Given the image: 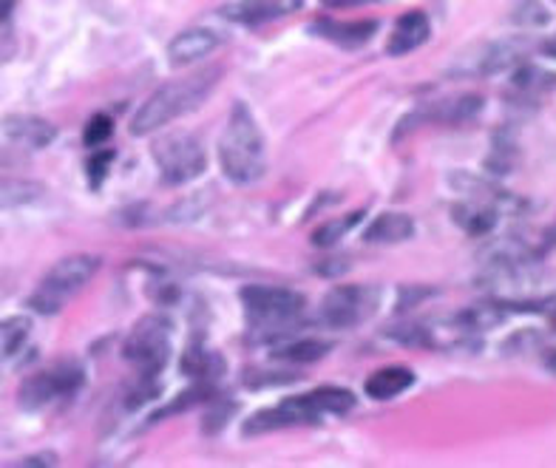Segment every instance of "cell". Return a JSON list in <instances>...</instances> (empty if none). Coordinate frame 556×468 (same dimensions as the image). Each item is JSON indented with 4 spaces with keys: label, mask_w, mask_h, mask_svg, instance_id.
Returning a JSON list of instances; mask_svg holds the SVG:
<instances>
[{
    "label": "cell",
    "mask_w": 556,
    "mask_h": 468,
    "mask_svg": "<svg viewBox=\"0 0 556 468\" xmlns=\"http://www.w3.org/2000/svg\"><path fill=\"white\" fill-rule=\"evenodd\" d=\"M219 80L222 68H205V72L191 74L185 80L165 83V86L156 88L154 94L148 97L146 103L139 105L131 125H128V131L134 137H151V134H156L168 123H174L176 117H185V114L197 111L199 105L205 103L213 88L219 86Z\"/></svg>",
    "instance_id": "obj_1"
},
{
    "label": "cell",
    "mask_w": 556,
    "mask_h": 468,
    "mask_svg": "<svg viewBox=\"0 0 556 468\" xmlns=\"http://www.w3.org/2000/svg\"><path fill=\"white\" fill-rule=\"evenodd\" d=\"M219 165L222 174L233 185H256L267 174L264 134L242 100L230 109L225 134L219 139Z\"/></svg>",
    "instance_id": "obj_2"
},
{
    "label": "cell",
    "mask_w": 556,
    "mask_h": 468,
    "mask_svg": "<svg viewBox=\"0 0 556 468\" xmlns=\"http://www.w3.org/2000/svg\"><path fill=\"white\" fill-rule=\"evenodd\" d=\"M242 307L248 330L256 336V341H276L295 330L307 301L287 287L248 284L242 287Z\"/></svg>",
    "instance_id": "obj_3"
},
{
    "label": "cell",
    "mask_w": 556,
    "mask_h": 468,
    "mask_svg": "<svg viewBox=\"0 0 556 468\" xmlns=\"http://www.w3.org/2000/svg\"><path fill=\"white\" fill-rule=\"evenodd\" d=\"M100 264L103 258L91 256V253H74V256L60 258L52 270L46 273L26 304L40 315H58L83 287H88V281L100 270Z\"/></svg>",
    "instance_id": "obj_4"
},
{
    "label": "cell",
    "mask_w": 556,
    "mask_h": 468,
    "mask_svg": "<svg viewBox=\"0 0 556 468\" xmlns=\"http://www.w3.org/2000/svg\"><path fill=\"white\" fill-rule=\"evenodd\" d=\"M151 156L160 168L162 182L170 185V188L197 182L207 168L205 148L188 131H170L156 139L151 146Z\"/></svg>",
    "instance_id": "obj_5"
},
{
    "label": "cell",
    "mask_w": 556,
    "mask_h": 468,
    "mask_svg": "<svg viewBox=\"0 0 556 468\" xmlns=\"http://www.w3.org/2000/svg\"><path fill=\"white\" fill-rule=\"evenodd\" d=\"M170 321L165 315H142L123 344V358L142 375H160L170 358Z\"/></svg>",
    "instance_id": "obj_6"
},
{
    "label": "cell",
    "mask_w": 556,
    "mask_h": 468,
    "mask_svg": "<svg viewBox=\"0 0 556 468\" xmlns=\"http://www.w3.org/2000/svg\"><path fill=\"white\" fill-rule=\"evenodd\" d=\"M83 383H86V369L77 361H60L52 369L29 375L17 392V403H21V409L37 412L49 403L77 395Z\"/></svg>",
    "instance_id": "obj_7"
},
{
    "label": "cell",
    "mask_w": 556,
    "mask_h": 468,
    "mask_svg": "<svg viewBox=\"0 0 556 468\" xmlns=\"http://www.w3.org/2000/svg\"><path fill=\"white\" fill-rule=\"evenodd\" d=\"M381 290L369 284H338L321 301V321L332 330H352L378 313Z\"/></svg>",
    "instance_id": "obj_8"
},
{
    "label": "cell",
    "mask_w": 556,
    "mask_h": 468,
    "mask_svg": "<svg viewBox=\"0 0 556 468\" xmlns=\"http://www.w3.org/2000/svg\"><path fill=\"white\" fill-rule=\"evenodd\" d=\"M281 403L299 417L301 426H315L321 423L324 415H346L355 409V395L344 387H318L304 395L285 397Z\"/></svg>",
    "instance_id": "obj_9"
},
{
    "label": "cell",
    "mask_w": 556,
    "mask_h": 468,
    "mask_svg": "<svg viewBox=\"0 0 556 468\" xmlns=\"http://www.w3.org/2000/svg\"><path fill=\"white\" fill-rule=\"evenodd\" d=\"M304 0H236L222 9L227 21L242 23V26H262V23L278 21V17L293 15Z\"/></svg>",
    "instance_id": "obj_10"
},
{
    "label": "cell",
    "mask_w": 556,
    "mask_h": 468,
    "mask_svg": "<svg viewBox=\"0 0 556 468\" xmlns=\"http://www.w3.org/2000/svg\"><path fill=\"white\" fill-rule=\"evenodd\" d=\"M483 105H485V100L477 94L448 97V100H440V103L417 109L415 114H409L406 119H415V125H420V123H443V125L466 123V119L477 117V114L483 111Z\"/></svg>",
    "instance_id": "obj_11"
},
{
    "label": "cell",
    "mask_w": 556,
    "mask_h": 468,
    "mask_svg": "<svg viewBox=\"0 0 556 468\" xmlns=\"http://www.w3.org/2000/svg\"><path fill=\"white\" fill-rule=\"evenodd\" d=\"M432 35V23H429V15L420 12V9H412L406 15H401L395 21V29L387 40V54L392 58H403V54L415 52L420 46L429 40Z\"/></svg>",
    "instance_id": "obj_12"
},
{
    "label": "cell",
    "mask_w": 556,
    "mask_h": 468,
    "mask_svg": "<svg viewBox=\"0 0 556 468\" xmlns=\"http://www.w3.org/2000/svg\"><path fill=\"white\" fill-rule=\"evenodd\" d=\"M219 49V37L211 29H185L168 43V63L174 68L193 66L197 60L207 58Z\"/></svg>",
    "instance_id": "obj_13"
},
{
    "label": "cell",
    "mask_w": 556,
    "mask_h": 468,
    "mask_svg": "<svg viewBox=\"0 0 556 468\" xmlns=\"http://www.w3.org/2000/svg\"><path fill=\"white\" fill-rule=\"evenodd\" d=\"M0 128H3L7 139L23 148H31V151L52 146L54 137H58V128L49 119L31 117V114H12V117L3 119Z\"/></svg>",
    "instance_id": "obj_14"
},
{
    "label": "cell",
    "mask_w": 556,
    "mask_h": 468,
    "mask_svg": "<svg viewBox=\"0 0 556 468\" xmlns=\"http://www.w3.org/2000/svg\"><path fill=\"white\" fill-rule=\"evenodd\" d=\"M452 185L460 193H466L469 199H475V202H485V205L497 207L500 213L520 211L522 207V199H517L514 193L503 191V188H497V185L480 182V179L471 174H452Z\"/></svg>",
    "instance_id": "obj_15"
},
{
    "label": "cell",
    "mask_w": 556,
    "mask_h": 468,
    "mask_svg": "<svg viewBox=\"0 0 556 468\" xmlns=\"http://www.w3.org/2000/svg\"><path fill=\"white\" fill-rule=\"evenodd\" d=\"M309 29H313V35L327 37V40L344 46V49H358V46L372 40V35L378 31V21H315Z\"/></svg>",
    "instance_id": "obj_16"
},
{
    "label": "cell",
    "mask_w": 556,
    "mask_h": 468,
    "mask_svg": "<svg viewBox=\"0 0 556 468\" xmlns=\"http://www.w3.org/2000/svg\"><path fill=\"white\" fill-rule=\"evenodd\" d=\"M508 307H505L500 299H489V301H477L471 307H466L463 313L454 315V330L457 332H485V330H494L500 324L508 318Z\"/></svg>",
    "instance_id": "obj_17"
},
{
    "label": "cell",
    "mask_w": 556,
    "mask_h": 468,
    "mask_svg": "<svg viewBox=\"0 0 556 468\" xmlns=\"http://www.w3.org/2000/svg\"><path fill=\"white\" fill-rule=\"evenodd\" d=\"M415 230L417 225L409 213L389 211V213H381L372 225L366 227L364 242L366 244H401V242H409L412 236H415Z\"/></svg>",
    "instance_id": "obj_18"
},
{
    "label": "cell",
    "mask_w": 556,
    "mask_h": 468,
    "mask_svg": "<svg viewBox=\"0 0 556 468\" xmlns=\"http://www.w3.org/2000/svg\"><path fill=\"white\" fill-rule=\"evenodd\" d=\"M409 387H415V372L409 366H383V369L366 378L364 392L372 401H392V397L403 395Z\"/></svg>",
    "instance_id": "obj_19"
},
{
    "label": "cell",
    "mask_w": 556,
    "mask_h": 468,
    "mask_svg": "<svg viewBox=\"0 0 556 468\" xmlns=\"http://www.w3.org/2000/svg\"><path fill=\"white\" fill-rule=\"evenodd\" d=\"M454 225L466 230L469 236H489L500 222L497 207L485 205V202H475V199H466L460 205L452 207Z\"/></svg>",
    "instance_id": "obj_20"
},
{
    "label": "cell",
    "mask_w": 556,
    "mask_h": 468,
    "mask_svg": "<svg viewBox=\"0 0 556 468\" xmlns=\"http://www.w3.org/2000/svg\"><path fill=\"white\" fill-rule=\"evenodd\" d=\"M185 378H193L199 383H213L219 381L222 375H225V358H222L216 350H207V346H191V350H185L182 364H179Z\"/></svg>",
    "instance_id": "obj_21"
},
{
    "label": "cell",
    "mask_w": 556,
    "mask_h": 468,
    "mask_svg": "<svg viewBox=\"0 0 556 468\" xmlns=\"http://www.w3.org/2000/svg\"><path fill=\"white\" fill-rule=\"evenodd\" d=\"M293 426H301L299 417L287 409L285 403H278V406H270V409H262V412H256L253 417H248L242 426V434L244 438H253V434L278 432V429H293Z\"/></svg>",
    "instance_id": "obj_22"
},
{
    "label": "cell",
    "mask_w": 556,
    "mask_h": 468,
    "mask_svg": "<svg viewBox=\"0 0 556 468\" xmlns=\"http://www.w3.org/2000/svg\"><path fill=\"white\" fill-rule=\"evenodd\" d=\"M31 336V321L23 318V315H15V318H7L0 321V364H7L17 355V352L26 346Z\"/></svg>",
    "instance_id": "obj_23"
},
{
    "label": "cell",
    "mask_w": 556,
    "mask_h": 468,
    "mask_svg": "<svg viewBox=\"0 0 556 468\" xmlns=\"http://www.w3.org/2000/svg\"><path fill=\"white\" fill-rule=\"evenodd\" d=\"M327 352H330V344L307 338V341H293V344L276 346V350H273V358L287 361V364H315V361H321Z\"/></svg>",
    "instance_id": "obj_24"
},
{
    "label": "cell",
    "mask_w": 556,
    "mask_h": 468,
    "mask_svg": "<svg viewBox=\"0 0 556 468\" xmlns=\"http://www.w3.org/2000/svg\"><path fill=\"white\" fill-rule=\"evenodd\" d=\"M511 86L522 94H545V91H554L556 88V74L545 72L540 66H520L514 68Z\"/></svg>",
    "instance_id": "obj_25"
},
{
    "label": "cell",
    "mask_w": 556,
    "mask_h": 468,
    "mask_svg": "<svg viewBox=\"0 0 556 468\" xmlns=\"http://www.w3.org/2000/svg\"><path fill=\"white\" fill-rule=\"evenodd\" d=\"M361 219H364V211H352V213H346V216H338V219L324 222V225L315 230L309 242H313L315 248H336V244L341 242V239H344V236L350 233L352 227L358 225Z\"/></svg>",
    "instance_id": "obj_26"
},
{
    "label": "cell",
    "mask_w": 556,
    "mask_h": 468,
    "mask_svg": "<svg viewBox=\"0 0 556 468\" xmlns=\"http://www.w3.org/2000/svg\"><path fill=\"white\" fill-rule=\"evenodd\" d=\"M213 401V383H199L191 389H185V392H179V395L174 397V401L165 406V409L154 412V417H151V423H160V420H165V417L170 415H179V412L185 409H193V406H199V403H207Z\"/></svg>",
    "instance_id": "obj_27"
},
{
    "label": "cell",
    "mask_w": 556,
    "mask_h": 468,
    "mask_svg": "<svg viewBox=\"0 0 556 468\" xmlns=\"http://www.w3.org/2000/svg\"><path fill=\"white\" fill-rule=\"evenodd\" d=\"M40 197H43V185L40 182H26V179L3 182L0 185V211H3V207L31 205V202H37Z\"/></svg>",
    "instance_id": "obj_28"
},
{
    "label": "cell",
    "mask_w": 556,
    "mask_h": 468,
    "mask_svg": "<svg viewBox=\"0 0 556 468\" xmlns=\"http://www.w3.org/2000/svg\"><path fill=\"white\" fill-rule=\"evenodd\" d=\"M387 338L406 346H434L432 330L424 327V324H401V327H392V330H387Z\"/></svg>",
    "instance_id": "obj_29"
},
{
    "label": "cell",
    "mask_w": 556,
    "mask_h": 468,
    "mask_svg": "<svg viewBox=\"0 0 556 468\" xmlns=\"http://www.w3.org/2000/svg\"><path fill=\"white\" fill-rule=\"evenodd\" d=\"M111 134H114V123H111V117H105V114H94V117L86 123L83 142H86L88 148H100L109 142Z\"/></svg>",
    "instance_id": "obj_30"
},
{
    "label": "cell",
    "mask_w": 556,
    "mask_h": 468,
    "mask_svg": "<svg viewBox=\"0 0 556 468\" xmlns=\"http://www.w3.org/2000/svg\"><path fill=\"white\" fill-rule=\"evenodd\" d=\"M548 21H551V15L540 7V3H536V0H520V7L514 9V23L528 26V29H534V26H545Z\"/></svg>",
    "instance_id": "obj_31"
},
{
    "label": "cell",
    "mask_w": 556,
    "mask_h": 468,
    "mask_svg": "<svg viewBox=\"0 0 556 468\" xmlns=\"http://www.w3.org/2000/svg\"><path fill=\"white\" fill-rule=\"evenodd\" d=\"M114 151H97V156H91L88 160V182H91V188H100L103 185V179L109 176V165L114 162Z\"/></svg>",
    "instance_id": "obj_32"
},
{
    "label": "cell",
    "mask_w": 556,
    "mask_h": 468,
    "mask_svg": "<svg viewBox=\"0 0 556 468\" xmlns=\"http://www.w3.org/2000/svg\"><path fill=\"white\" fill-rule=\"evenodd\" d=\"M429 295H434L432 287H403L401 299H397V309L406 313V309L417 307V304H420L424 299H429Z\"/></svg>",
    "instance_id": "obj_33"
},
{
    "label": "cell",
    "mask_w": 556,
    "mask_h": 468,
    "mask_svg": "<svg viewBox=\"0 0 556 468\" xmlns=\"http://www.w3.org/2000/svg\"><path fill=\"white\" fill-rule=\"evenodd\" d=\"M233 409H236V403H219L216 409H211V415H207L205 426H202V429H205V434H216V432H219L222 426L227 423V415H233Z\"/></svg>",
    "instance_id": "obj_34"
},
{
    "label": "cell",
    "mask_w": 556,
    "mask_h": 468,
    "mask_svg": "<svg viewBox=\"0 0 556 468\" xmlns=\"http://www.w3.org/2000/svg\"><path fill=\"white\" fill-rule=\"evenodd\" d=\"M262 375L264 372H256V375H244V383H248V387H262ZM290 381H295L293 375H290V378H285V375H270V378H267V383H290Z\"/></svg>",
    "instance_id": "obj_35"
},
{
    "label": "cell",
    "mask_w": 556,
    "mask_h": 468,
    "mask_svg": "<svg viewBox=\"0 0 556 468\" xmlns=\"http://www.w3.org/2000/svg\"><path fill=\"white\" fill-rule=\"evenodd\" d=\"M54 463H58L54 454H37V457H26V460H21L17 466H54Z\"/></svg>",
    "instance_id": "obj_36"
},
{
    "label": "cell",
    "mask_w": 556,
    "mask_h": 468,
    "mask_svg": "<svg viewBox=\"0 0 556 468\" xmlns=\"http://www.w3.org/2000/svg\"><path fill=\"white\" fill-rule=\"evenodd\" d=\"M12 9H15V0H0V23H7L12 17Z\"/></svg>",
    "instance_id": "obj_37"
},
{
    "label": "cell",
    "mask_w": 556,
    "mask_h": 468,
    "mask_svg": "<svg viewBox=\"0 0 556 468\" xmlns=\"http://www.w3.org/2000/svg\"><path fill=\"white\" fill-rule=\"evenodd\" d=\"M324 7H358V3H369V0H321Z\"/></svg>",
    "instance_id": "obj_38"
},
{
    "label": "cell",
    "mask_w": 556,
    "mask_h": 468,
    "mask_svg": "<svg viewBox=\"0 0 556 468\" xmlns=\"http://www.w3.org/2000/svg\"><path fill=\"white\" fill-rule=\"evenodd\" d=\"M548 369H551V372H556V352L548 358Z\"/></svg>",
    "instance_id": "obj_39"
}]
</instances>
